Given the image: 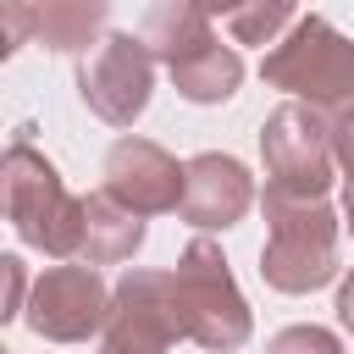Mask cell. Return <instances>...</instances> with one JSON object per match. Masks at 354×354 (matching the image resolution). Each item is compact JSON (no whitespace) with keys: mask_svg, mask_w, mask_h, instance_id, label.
<instances>
[{"mask_svg":"<svg viewBox=\"0 0 354 354\" xmlns=\"http://www.w3.org/2000/svg\"><path fill=\"white\" fill-rule=\"evenodd\" d=\"M0 194H6V221L17 227L22 243L55 254V260H77V238H83V199L66 194L61 171L28 144L17 138L6 149L0 166Z\"/></svg>","mask_w":354,"mask_h":354,"instance_id":"6da1fadb","label":"cell"},{"mask_svg":"<svg viewBox=\"0 0 354 354\" xmlns=\"http://www.w3.org/2000/svg\"><path fill=\"white\" fill-rule=\"evenodd\" d=\"M266 249L260 277L277 293H315L337 277V210L326 199H277L266 194Z\"/></svg>","mask_w":354,"mask_h":354,"instance_id":"7a4b0ae2","label":"cell"},{"mask_svg":"<svg viewBox=\"0 0 354 354\" xmlns=\"http://www.w3.org/2000/svg\"><path fill=\"white\" fill-rule=\"evenodd\" d=\"M177 310H183V337H194L199 348H216V354H232L249 343V304L227 271V254L210 243V238H194L183 254H177Z\"/></svg>","mask_w":354,"mask_h":354,"instance_id":"3957f363","label":"cell"},{"mask_svg":"<svg viewBox=\"0 0 354 354\" xmlns=\"http://www.w3.org/2000/svg\"><path fill=\"white\" fill-rule=\"evenodd\" d=\"M260 72L271 88H288L310 105H332V111L354 105V39H343L326 17H299L293 33L277 39Z\"/></svg>","mask_w":354,"mask_h":354,"instance_id":"277c9868","label":"cell"},{"mask_svg":"<svg viewBox=\"0 0 354 354\" xmlns=\"http://www.w3.org/2000/svg\"><path fill=\"white\" fill-rule=\"evenodd\" d=\"M266 155V194L277 199H326L337 155H332V122L315 116V105H282L260 127Z\"/></svg>","mask_w":354,"mask_h":354,"instance_id":"5b68a950","label":"cell"},{"mask_svg":"<svg viewBox=\"0 0 354 354\" xmlns=\"http://www.w3.org/2000/svg\"><path fill=\"white\" fill-rule=\"evenodd\" d=\"M183 337L177 277L171 271H127L111 293V321L100 354H166Z\"/></svg>","mask_w":354,"mask_h":354,"instance_id":"8992f818","label":"cell"},{"mask_svg":"<svg viewBox=\"0 0 354 354\" xmlns=\"http://www.w3.org/2000/svg\"><path fill=\"white\" fill-rule=\"evenodd\" d=\"M149 88H155V55L133 33H105L94 44V55H83V66H77L83 105L111 127H133L149 105Z\"/></svg>","mask_w":354,"mask_h":354,"instance_id":"52a82bcc","label":"cell"},{"mask_svg":"<svg viewBox=\"0 0 354 354\" xmlns=\"http://www.w3.org/2000/svg\"><path fill=\"white\" fill-rule=\"evenodd\" d=\"M22 315L50 343H83L88 332H100L111 321V293L94 266H50L33 282V299Z\"/></svg>","mask_w":354,"mask_h":354,"instance_id":"ba28073f","label":"cell"},{"mask_svg":"<svg viewBox=\"0 0 354 354\" xmlns=\"http://www.w3.org/2000/svg\"><path fill=\"white\" fill-rule=\"evenodd\" d=\"M183 171L160 144L149 138H116L105 155V194L116 205H127L133 216H160V210H183Z\"/></svg>","mask_w":354,"mask_h":354,"instance_id":"9c48e42d","label":"cell"},{"mask_svg":"<svg viewBox=\"0 0 354 354\" xmlns=\"http://www.w3.org/2000/svg\"><path fill=\"white\" fill-rule=\"evenodd\" d=\"M249 205H254V183H249V171L232 160V155H194L188 160V171H183V221H194V227H238L243 216H249Z\"/></svg>","mask_w":354,"mask_h":354,"instance_id":"30bf717a","label":"cell"},{"mask_svg":"<svg viewBox=\"0 0 354 354\" xmlns=\"http://www.w3.org/2000/svg\"><path fill=\"white\" fill-rule=\"evenodd\" d=\"M138 243H144V216L116 205L105 188L83 194V238H77L72 266H122V260L138 254Z\"/></svg>","mask_w":354,"mask_h":354,"instance_id":"8fae6325","label":"cell"},{"mask_svg":"<svg viewBox=\"0 0 354 354\" xmlns=\"http://www.w3.org/2000/svg\"><path fill=\"white\" fill-rule=\"evenodd\" d=\"M166 72H171L177 94L194 100V105H221V100H232L238 83H243V61H238V50H227L216 33L199 39L194 50H183Z\"/></svg>","mask_w":354,"mask_h":354,"instance_id":"7c38bea8","label":"cell"},{"mask_svg":"<svg viewBox=\"0 0 354 354\" xmlns=\"http://www.w3.org/2000/svg\"><path fill=\"white\" fill-rule=\"evenodd\" d=\"M28 22H33V39L72 55V50H88V39L105 28V6L100 0H50V6H28Z\"/></svg>","mask_w":354,"mask_h":354,"instance_id":"4fadbf2b","label":"cell"},{"mask_svg":"<svg viewBox=\"0 0 354 354\" xmlns=\"http://www.w3.org/2000/svg\"><path fill=\"white\" fill-rule=\"evenodd\" d=\"M216 28H210V11L205 6H188V0H166V6H149V17H144V50L155 55V61H177L183 50H194L199 39H210Z\"/></svg>","mask_w":354,"mask_h":354,"instance_id":"5bb4252c","label":"cell"},{"mask_svg":"<svg viewBox=\"0 0 354 354\" xmlns=\"http://www.w3.org/2000/svg\"><path fill=\"white\" fill-rule=\"evenodd\" d=\"M293 22H299V11L282 6V0H271V6H266V0H260V6H238V11L221 17V28H227L238 44H271V39H277L282 28H293Z\"/></svg>","mask_w":354,"mask_h":354,"instance_id":"9a60e30c","label":"cell"},{"mask_svg":"<svg viewBox=\"0 0 354 354\" xmlns=\"http://www.w3.org/2000/svg\"><path fill=\"white\" fill-rule=\"evenodd\" d=\"M332 155L343 166V216H348L343 227L354 232V105L332 116Z\"/></svg>","mask_w":354,"mask_h":354,"instance_id":"2e32d148","label":"cell"},{"mask_svg":"<svg viewBox=\"0 0 354 354\" xmlns=\"http://www.w3.org/2000/svg\"><path fill=\"white\" fill-rule=\"evenodd\" d=\"M266 354H343V343L326 326H282Z\"/></svg>","mask_w":354,"mask_h":354,"instance_id":"e0dca14e","label":"cell"},{"mask_svg":"<svg viewBox=\"0 0 354 354\" xmlns=\"http://www.w3.org/2000/svg\"><path fill=\"white\" fill-rule=\"evenodd\" d=\"M0 266H6V310H0V315H22V310H28V304H22V260L6 254Z\"/></svg>","mask_w":354,"mask_h":354,"instance_id":"ac0fdd59","label":"cell"},{"mask_svg":"<svg viewBox=\"0 0 354 354\" xmlns=\"http://www.w3.org/2000/svg\"><path fill=\"white\" fill-rule=\"evenodd\" d=\"M337 321H343V326L354 332V271H348V277L337 282Z\"/></svg>","mask_w":354,"mask_h":354,"instance_id":"d6986e66","label":"cell"}]
</instances>
